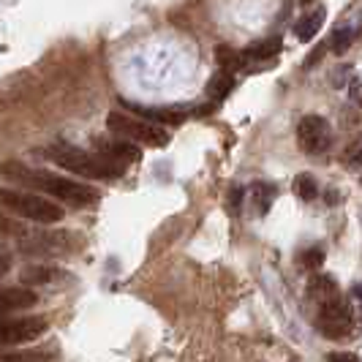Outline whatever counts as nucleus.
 <instances>
[{"instance_id": "1", "label": "nucleus", "mask_w": 362, "mask_h": 362, "mask_svg": "<svg viewBox=\"0 0 362 362\" xmlns=\"http://www.w3.org/2000/svg\"><path fill=\"white\" fill-rule=\"evenodd\" d=\"M0 177L14 182L19 188H30L33 194H41L47 199H57L63 204H71L74 210L90 207L101 199V194L90 188L88 182H76L74 177L57 175L49 169H38V166H28L22 161H3L0 163Z\"/></svg>"}, {"instance_id": "2", "label": "nucleus", "mask_w": 362, "mask_h": 362, "mask_svg": "<svg viewBox=\"0 0 362 362\" xmlns=\"http://www.w3.org/2000/svg\"><path fill=\"white\" fill-rule=\"evenodd\" d=\"M41 156H47L60 169L79 175V177H88V180H115L126 172V163L112 161L95 150H82V147L66 145V142L49 145L47 150H41Z\"/></svg>"}, {"instance_id": "3", "label": "nucleus", "mask_w": 362, "mask_h": 362, "mask_svg": "<svg viewBox=\"0 0 362 362\" xmlns=\"http://www.w3.org/2000/svg\"><path fill=\"white\" fill-rule=\"evenodd\" d=\"M0 210L19 216L25 221H33V223H60L66 218V210L60 204H54L52 199L33 194V191H19V188H0Z\"/></svg>"}, {"instance_id": "4", "label": "nucleus", "mask_w": 362, "mask_h": 362, "mask_svg": "<svg viewBox=\"0 0 362 362\" xmlns=\"http://www.w3.org/2000/svg\"><path fill=\"white\" fill-rule=\"evenodd\" d=\"M19 251L30 259H60V256H74L79 251L82 240L71 232L63 229H47V232H28V235L17 240Z\"/></svg>"}, {"instance_id": "5", "label": "nucleus", "mask_w": 362, "mask_h": 362, "mask_svg": "<svg viewBox=\"0 0 362 362\" xmlns=\"http://www.w3.org/2000/svg\"><path fill=\"white\" fill-rule=\"evenodd\" d=\"M107 131L117 139H126L134 145H145V147H166L169 145V134L156 123H147L142 117H134L126 112H109L107 117Z\"/></svg>"}, {"instance_id": "6", "label": "nucleus", "mask_w": 362, "mask_h": 362, "mask_svg": "<svg viewBox=\"0 0 362 362\" xmlns=\"http://www.w3.org/2000/svg\"><path fill=\"white\" fill-rule=\"evenodd\" d=\"M316 327H319L322 335L332 338V341H344V338L351 335V329H354V310H351V305H349V300H346L344 294H338V297H332V300H327V303L319 305Z\"/></svg>"}, {"instance_id": "7", "label": "nucleus", "mask_w": 362, "mask_h": 362, "mask_svg": "<svg viewBox=\"0 0 362 362\" xmlns=\"http://www.w3.org/2000/svg\"><path fill=\"white\" fill-rule=\"evenodd\" d=\"M49 329V322L44 316H6L0 319V349H14L22 344H33Z\"/></svg>"}, {"instance_id": "8", "label": "nucleus", "mask_w": 362, "mask_h": 362, "mask_svg": "<svg viewBox=\"0 0 362 362\" xmlns=\"http://www.w3.org/2000/svg\"><path fill=\"white\" fill-rule=\"evenodd\" d=\"M297 142L310 156L327 153L329 145H332V128H329V123L322 115H305L297 123Z\"/></svg>"}, {"instance_id": "9", "label": "nucleus", "mask_w": 362, "mask_h": 362, "mask_svg": "<svg viewBox=\"0 0 362 362\" xmlns=\"http://www.w3.org/2000/svg\"><path fill=\"white\" fill-rule=\"evenodd\" d=\"M93 147H95V153H101V156H107L112 161H120V163H131V161H139L142 158V150L139 145H134V142H126V139H117V136H95L93 139Z\"/></svg>"}, {"instance_id": "10", "label": "nucleus", "mask_w": 362, "mask_h": 362, "mask_svg": "<svg viewBox=\"0 0 362 362\" xmlns=\"http://www.w3.org/2000/svg\"><path fill=\"white\" fill-rule=\"evenodd\" d=\"M38 303V294L28 286H0V316H11L19 310L33 308Z\"/></svg>"}, {"instance_id": "11", "label": "nucleus", "mask_w": 362, "mask_h": 362, "mask_svg": "<svg viewBox=\"0 0 362 362\" xmlns=\"http://www.w3.org/2000/svg\"><path fill=\"white\" fill-rule=\"evenodd\" d=\"M22 284L25 286H47V284H57L66 278V270L60 267H52V264H30L22 270Z\"/></svg>"}, {"instance_id": "12", "label": "nucleus", "mask_w": 362, "mask_h": 362, "mask_svg": "<svg viewBox=\"0 0 362 362\" xmlns=\"http://www.w3.org/2000/svg\"><path fill=\"white\" fill-rule=\"evenodd\" d=\"M341 291H338V284L329 278V275H313L308 284V297L313 303H327V300H332V297H338Z\"/></svg>"}, {"instance_id": "13", "label": "nucleus", "mask_w": 362, "mask_h": 362, "mask_svg": "<svg viewBox=\"0 0 362 362\" xmlns=\"http://www.w3.org/2000/svg\"><path fill=\"white\" fill-rule=\"evenodd\" d=\"M325 19H327L325 8H316V11H310L308 17L300 19V22H297V28H294V36H297V41H310V38L322 30Z\"/></svg>"}, {"instance_id": "14", "label": "nucleus", "mask_w": 362, "mask_h": 362, "mask_svg": "<svg viewBox=\"0 0 362 362\" xmlns=\"http://www.w3.org/2000/svg\"><path fill=\"white\" fill-rule=\"evenodd\" d=\"M275 197H278V188L272 182H254L251 185V202H254L259 216H267V210H270V204L275 202Z\"/></svg>"}, {"instance_id": "15", "label": "nucleus", "mask_w": 362, "mask_h": 362, "mask_svg": "<svg viewBox=\"0 0 362 362\" xmlns=\"http://www.w3.org/2000/svg\"><path fill=\"white\" fill-rule=\"evenodd\" d=\"M281 47H284L281 36H272V38H264V41L251 44L243 54H245V60H270V57H275V54L281 52Z\"/></svg>"}, {"instance_id": "16", "label": "nucleus", "mask_w": 362, "mask_h": 362, "mask_svg": "<svg viewBox=\"0 0 362 362\" xmlns=\"http://www.w3.org/2000/svg\"><path fill=\"white\" fill-rule=\"evenodd\" d=\"M216 60H218V66H221V71H229V74L240 71V69L248 63V60H245V54L232 49V47H226V44L216 47Z\"/></svg>"}, {"instance_id": "17", "label": "nucleus", "mask_w": 362, "mask_h": 362, "mask_svg": "<svg viewBox=\"0 0 362 362\" xmlns=\"http://www.w3.org/2000/svg\"><path fill=\"white\" fill-rule=\"evenodd\" d=\"M235 88V74L229 71H218L210 82H207V95L213 98V101H223L229 93Z\"/></svg>"}, {"instance_id": "18", "label": "nucleus", "mask_w": 362, "mask_h": 362, "mask_svg": "<svg viewBox=\"0 0 362 362\" xmlns=\"http://www.w3.org/2000/svg\"><path fill=\"white\" fill-rule=\"evenodd\" d=\"M139 115H147L150 120H156V123H169V126H180L182 120H185V112L180 109H147V107H134Z\"/></svg>"}, {"instance_id": "19", "label": "nucleus", "mask_w": 362, "mask_h": 362, "mask_svg": "<svg viewBox=\"0 0 362 362\" xmlns=\"http://www.w3.org/2000/svg\"><path fill=\"white\" fill-rule=\"evenodd\" d=\"M0 362H52V354L41 351V349H33V351H0Z\"/></svg>"}, {"instance_id": "20", "label": "nucleus", "mask_w": 362, "mask_h": 362, "mask_svg": "<svg viewBox=\"0 0 362 362\" xmlns=\"http://www.w3.org/2000/svg\"><path fill=\"white\" fill-rule=\"evenodd\" d=\"M30 232V226H25L22 221L11 218L8 213H0V240L6 237H14V240H22V237Z\"/></svg>"}, {"instance_id": "21", "label": "nucleus", "mask_w": 362, "mask_h": 362, "mask_svg": "<svg viewBox=\"0 0 362 362\" xmlns=\"http://www.w3.org/2000/svg\"><path fill=\"white\" fill-rule=\"evenodd\" d=\"M294 194H297L303 202L316 199V197H319V185H316V180H313V175H308V172L297 175V177H294Z\"/></svg>"}, {"instance_id": "22", "label": "nucleus", "mask_w": 362, "mask_h": 362, "mask_svg": "<svg viewBox=\"0 0 362 362\" xmlns=\"http://www.w3.org/2000/svg\"><path fill=\"white\" fill-rule=\"evenodd\" d=\"M354 41V30L351 28H338L335 36H332V52L335 54H344Z\"/></svg>"}, {"instance_id": "23", "label": "nucleus", "mask_w": 362, "mask_h": 362, "mask_svg": "<svg viewBox=\"0 0 362 362\" xmlns=\"http://www.w3.org/2000/svg\"><path fill=\"white\" fill-rule=\"evenodd\" d=\"M322 262H325V251H322L319 245H313V248H308V251L303 254V267H305V270H319Z\"/></svg>"}, {"instance_id": "24", "label": "nucleus", "mask_w": 362, "mask_h": 362, "mask_svg": "<svg viewBox=\"0 0 362 362\" xmlns=\"http://www.w3.org/2000/svg\"><path fill=\"white\" fill-rule=\"evenodd\" d=\"M11 267H14V256L8 254L6 248H0V275L11 272Z\"/></svg>"}, {"instance_id": "25", "label": "nucleus", "mask_w": 362, "mask_h": 362, "mask_svg": "<svg viewBox=\"0 0 362 362\" xmlns=\"http://www.w3.org/2000/svg\"><path fill=\"white\" fill-rule=\"evenodd\" d=\"M349 93H351V101H354V104H362V82L360 79H351Z\"/></svg>"}, {"instance_id": "26", "label": "nucleus", "mask_w": 362, "mask_h": 362, "mask_svg": "<svg viewBox=\"0 0 362 362\" xmlns=\"http://www.w3.org/2000/svg\"><path fill=\"white\" fill-rule=\"evenodd\" d=\"M240 202H243V188H235V191H232V197H229V207H232V213L240 210Z\"/></svg>"}, {"instance_id": "27", "label": "nucleus", "mask_w": 362, "mask_h": 362, "mask_svg": "<svg viewBox=\"0 0 362 362\" xmlns=\"http://www.w3.org/2000/svg\"><path fill=\"white\" fill-rule=\"evenodd\" d=\"M327 360H329V362H360L354 354H329Z\"/></svg>"}, {"instance_id": "28", "label": "nucleus", "mask_w": 362, "mask_h": 362, "mask_svg": "<svg viewBox=\"0 0 362 362\" xmlns=\"http://www.w3.org/2000/svg\"><path fill=\"white\" fill-rule=\"evenodd\" d=\"M322 54H325V47H319V49H313V52H310V57L308 60H305V66H313V63H316V60H322Z\"/></svg>"}, {"instance_id": "29", "label": "nucleus", "mask_w": 362, "mask_h": 362, "mask_svg": "<svg viewBox=\"0 0 362 362\" xmlns=\"http://www.w3.org/2000/svg\"><path fill=\"white\" fill-rule=\"evenodd\" d=\"M351 294L357 297V303H360V305H362V284H357V286H354V291H351Z\"/></svg>"}]
</instances>
